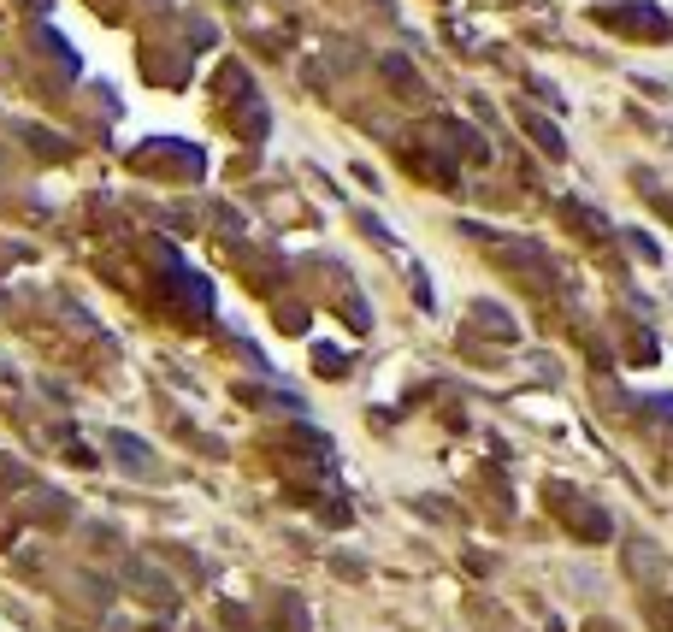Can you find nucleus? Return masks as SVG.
<instances>
[{
  "label": "nucleus",
  "instance_id": "nucleus-1",
  "mask_svg": "<svg viewBox=\"0 0 673 632\" xmlns=\"http://www.w3.org/2000/svg\"><path fill=\"white\" fill-rule=\"evenodd\" d=\"M112 450H118V461H125L130 473H148V455L130 443V432H112Z\"/></svg>",
  "mask_w": 673,
  "mask_h": 632
},
{
  "label": "nucleus",
  "instance_id": "nucleus-2",
  "mask_svg": "<svg viewBox=\"0 0 673 632\" xmlns=\"http://www.w3.org/2000/svg\"><path fill=\"white\" fill-rule=\"evenodd\" d=\"M526 130L538 136V148H544V154H567V142L555 136V125H544V118H532V113H526Z\"/></svg>",
  "mask_w": 673,
  "mask_h": 632
}]
</instances>
